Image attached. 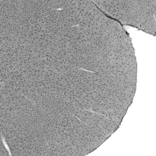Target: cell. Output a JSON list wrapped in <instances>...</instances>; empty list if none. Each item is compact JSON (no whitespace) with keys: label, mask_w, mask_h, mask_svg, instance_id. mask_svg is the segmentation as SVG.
<instances>
[{"label":"cell","mask_w":156,"mask_h":156,"mask_svg":"<svg viewBox=\"0 0 156 156\" xmlns=\"http://www.w3.org/2000/svg\"><path fill=\"white\" fill-rule=\"evenodd\" d=\"M156 3V0L98 1L97 5L105 14L122 24L155 35Z\"/></svg>","instance_id":"6da1fadb"}]
</instances>
